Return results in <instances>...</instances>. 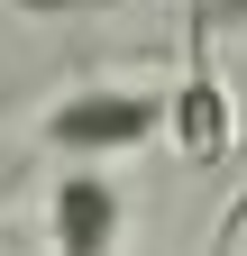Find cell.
Masks as SVG:
<instances>
[{
    "label": "cell",
    "mask_w": 247,
    "mask_h": 256,
    "mask_svg": "<svg viewBox=\"0 0 247 256\" xmlns=\"http://www.w3.org/2000/svg\"><path fill=\"white\" fill-rule=\"evenodd\" d=\"M165 128H174V146H183L192 174H220L238 156V101H229L220 64H210V18L192 28V64H183V82H174V119Z\"/></svg>",
    "instance_id": "7a4b0ae2"
},
{
    "label": "cell",
    "mask_w": 247,
    "mask_h": 256,
    "mask_svg": "<svg viewBox=\"0 0 247 256\" xmlns=\"http://www.w3.org/2000/svg\"><path fill=\"white\" fill-rule=\"evenodd\" d=\"M46 247L55 256H119L128 247V192H119L101 165H74L46 202Z\"/></svg>",
    "instance_id": "3957f363"
},
{
    "label": "cell",
    "mask_w": 247,
    "mask_h": 256,
    "mask_svg": "<svg viewBox=\"0 0 247 256\" xmlns=\"http://www.w3.org/2000/svg\"><path fill=\"white\" fill-rule=\"evenodd\" d=\"M174 119V92H119V82H92V92H64V101L46 110V146L74 156V165H101V156H128L146 146L156 128Z\"/></svg>",
    "instance_id": "6da1fadb"
}]
</instances>
